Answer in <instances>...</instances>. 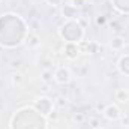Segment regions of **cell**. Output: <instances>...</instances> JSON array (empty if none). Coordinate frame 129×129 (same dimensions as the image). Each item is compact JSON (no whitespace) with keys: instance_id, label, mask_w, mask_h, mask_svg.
<instances>
[{"instance_id":"obj_1","label":"cell","mask_w":129,"mask_h":129,"mask_svg":"<svg viewBox=\"0 0 129 129\" xmlns=\"http://www.w3.org/2000/svg\"><path fill=\"white\" fill-rule=\"evenodd\" d=\"M102 113H104V116H105L108 120H113V122H114V120H119L120 116H122L119 107H117V105H113V104L107 105V107L102 110Z\"/></svg>"},{"instance_id":"obj_2","label":"cell","mask_w":129,"mask_h":129,"mask_svg":"<svg viewBox=\"0 0 129 129\" xmlns=\"http://www.w3.org/2000/svg\"><path fill=\"white\" fill-rule=\"evenodd\" d=\"M54 78L59 84H68L71 81V72L68 68H59L54 74Z\"/></svg>"},{"instance_id":"obj_3","label":"cell","mask_w":129,"mask_h":129,"mask_svg":"<svg viewBox=\"0 0 129 129\" xmlns=\"http://www.w3.org/2000/svg\"><path fill=\"white\" fill-rule=\"evenodd\" d=\"M64 18L68 20H74V18H78V9L74 6V5H64L63 11H62Z\"/></svg>"},{"instance_id":"obj_4","label":"cell","mask_w":129,"mask_h":129,"mask_svg":"<svg viewBox=\"0 0 129 129\" xmlns=\"http://www.w3.org/2000/svg\"><path fill=\"white\" fill-rule=\"evenodd\" d=\"M78 51H80V48H78L74 42H69V44H66V47H64V54H66L68 59H75V57L78 56Z\"/></svg>"},{"instance_id":"obj_5","label":"cell","mask_w":129,"mask_h":129,"mask_svg":"<svg viewBox=\"0 0 129 129\" xmlns=\"http://www.w3.org/2000/svg\"><path fill=\"white\" fill-rule=\"evenodd\" d=\"M123 47H125V39L120 35H117L111 39V48L113 50H122Z\"/></svg>"},{"instance_id":"obj_6","label":"cell","mask_w":129,"mask_h":129,"mask_svg":"<svg viewBox=\"0 0 129 129\" xmlns=\"http://www.w3.org/2000/svg\"><path fill=\"white\" fill-rule=\"evenodd\" d=\"M116 101L119 102H128L129 101V92L126 89H119L116 92Z\"/></svg>"},{"instance_id":"obj_7","label":"cell","mask_w":129,"mask_h":129,"mask_svg":"<svg viewBox=\"0 0 129 129\" xmlns=\"http://www.w3.org/2000/svg\"><path fill=\"white\" fill-rule=\"evenodd\" d=\"M51 80H53V72H51V71H44V72H42V81H44L45 84H50Z\"/></svg>"},{"instance_id":"obj_8","label":"cell","mask_w":129,"mask_h":129,"mask_svg":"<svg viewBox=\"0 0 129 129\" xmlns=\"http://www.w3.org/2000/svg\"><path fill=\"white\" fill-rule=\"evenodd\" d=\"M95 23H96V26H105L107 24V17L105 15H98L95 18Z\"/></svg>"},{"instance_id":"obj_9","label":"cell","mask_w":129,"mask_h":129,"mask_svg":"<svg viewBox=\"0 0 129 129\" xmlns=\"http://www.w3.org/2000/svg\"><path fill=\"white\" fill-rule=\"evenodd\" d=\"M99 125H101V123H99V120H98V119H90V120H89V128H90V129L101 128Z\"/></svg>"},{"instance_id":"obj_10","label":"cell","mask_w":129,"mask_h":129,"mask_svg":"<svg viewBox=\"0 0 129 129\" xmlns=\"http://www.w3.org/2000/svg\"><path fill=\"white\" fill-rule=\"evenodd\" d=\"M72 119H74L77 123H81V122H84V114H83V113H75Z\"/></svg>"},{"instance_id":"obj_11","label":"cell","mask_w":129,"mask_h":129,"mask_svg":"<svg viewBox=\"0 0 129 129\" xmlns=\"http://www.w3.org/2000/svg\"><path fill=\"white\" fill-rule=\"evenodd\" d=\"M72 5H74L77 9H80V8H83V6L86 5V0H72Z\"/></svg>"},{"instance_id":"obj_12","label":"cell","mask_w":129,"mask_h":129,"mask_svg":"<svg viewBox=\"0 0 129 129\" xmlns=\"http://www.w3.org/2000/svg\"><path fill=\"white\" fill-rule=\"evenodd\" d=\"M21 80H23L21 74H14V75H12V81H14V84H18V83H21Z\"/></svg>"},{"instance_id":"obj_13","label":"cell","mask_w":129,"mask_h":129,"mask_svg":"<svg viewBox=\"0 0 129 129\" xmlns=\"http://www.w3.org/2000/svg\"><path fill=\"white\" fill-rule=\"evenodd\" d=\"M57 105H59V107H63V105H66V98H63V96L59 98V99H57Z\"/></svg>"},{"instance_id":"obj_14","label":"cell","mask_w":129,"mask_h":129,"mask_svg":"<svg viewBox=\"0 0 129 129\" xmlns=\"http://www.w3.org/2000/svg\"><path fill=\"white\" fill-rule=\"evenodd\" d=\"M48 2V5H51V6H59L60 3H62V0H47Z\"/></svg>"},{"instance_id":"obj_15","label":"cell","mask_w":129,"mask_h":129,"mask_svg":"<svg viewBox=\"0 0 129 129\" xmlns=\"http://www.w3.org/2000/svg\"><path fill=\"white\" fill-rule=\"evenodd\" d=\"M29 45H30V47H36V45H38V38H36V36L32 38V41L29 42Z\"/></svg>"},{"instance_id":"obj_16","label":"cell","mask_w":129,"mask_h":129,"mask_svg":"<svg viewBox=\"0 0 129 129\" xmlns=\"http://www.w3.org/2000/svg\"><path fill=\"white\" fill-rule=\"evenodd\" d=\"M123 123H126V125H129V117H128V119H123Z\"/></svg>"},{"instance_id":"obj_17","label":"cell","mask_w":129,"mask_h":129,"mask_svg":"<svg viewBox=\"0 0 129 129\" xmlns=\"http://www.w3.org/2000/svg\"><path fill=\"white\" fill-rule=\"evenodd\" d=\"M98 129H104V128H98Z\"/></svg>"}]
</instances>
